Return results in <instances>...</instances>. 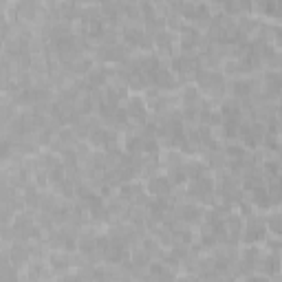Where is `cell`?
Wrapping results in <instances>:
<instances>
[{
  "instance_id": "6da1fadb",
  "label": "cell",
  "mask_w": 282,
  "mask_h": 282,
  "mask_svg": "<svg viewBox=\"0 0 282 282\" xmlns=\"http://www.w3.org/2000/svg\"><path fill=\"white\" fill-rule=\"evenodd\" d=\"M196 84L212 95H221L223 88H225V79L216 71H199L196 73Z\"/></svg>"
},
{
  "instance_id": "7a4b0ae2",
  "label": "cell",
  "mask_w": 282,
  "mask_h": 282,
  "mask_svg": "<svg viewBox=\"0 0 282 282\" xmlns=\"http://www.w3.org/2000/svg\"><path fill=\"white\" fill-rule=\"evenodd\" d=\"M146 73H148V79H150V84H154V86H159V88H172V86H174L172 73H170L168 68H163L157 60L150 62V66H148Z\"/></svg>"
},
{
  "instance_id": "3957f363",
  "label": "cell",
  "mask_w": 282,
  "mask_h": 282,
  "mask_svg": "<svg viewBox=\"0 0 282 282\" xmlns=\"http://www.w3.org/2000/svg\"><path fill=\"white\" fill-rule=\"evenodd\" d=\"M212 188H214V183H212V179L210 177H199V179H194V183L190 185V196L192 199H199V201H203V203H210L212 201Z\"/></svg>"
},
{
  "instance_id": "277c9868",
  "label": "cell",
  "mask_w": 282,
  "mask_h": 282,
  "mask_svg": "<svg viewBox=\"0 0 282 282\" xmlns=\"http://www.w3.org/2000/svg\"><path fill=\"white\" fill-rule=\"evenodd\" d=\"M172 68L179 73V75H183V77L196 75V73L201 71V68H199V60H196L194 55H179V57H174Z\"/></svg>"
},
{
  "instance_id": "5b68a950",
  "label": "cell",
  "mask_w": 282,
  "mask_h": 282,
  "mask_svg": "<svg viewBox=\"0 0 282 282\" xmlns=\"http://www.w3.org/2000/svg\"><path fill=\"white\" fill-rule=\"evenodd\" d=\"M265 221L260 218H249L247 221V227H245V234H243V241L245 243H258L265 238Z\"/></svg>"
},
{
  "instance_id": "8992f818",
  "label": "cell",
  "mask_w": 282,
  "mask_h": 282,
  "mask_svg": "<svg viewBox=\"0 0 282 282\" xmlns=\"http://www.w3.org/2000/svg\"><path fill=\"white\" fill-rule=\"evenodd\" d=\"M88 139H90V143H95V146H102V148H108V150H110V148L115 146L117 137L110 130H106V128H102V126H97V128H95L88 135Z\"/></svg>"
},
{
  "instance_id": "52a82bcc",
  "label": "cell",
  "mask_w": 282,
  "mask_h": 282,
  "mask_svg": "<svg viewBox=\"0 0 282 282\" xmlns=\"http://www.w3.org/2000/svg\"><path fill=\"white\" fill-rule=\"evenodd\" d=\"M124 40H126V44H130V46L150 49V40L146 38V33H143L141 29H135V26H128V29H124Z\"/></svg>"
},
{
  "instance_id": "ba28073f",
  "label": "cell",
  "mask_w": 282,
  "mask_h": 282,
  "mask_svg": "<svg viewBox=\"0 0 282 282\" xmlns=\"http://www.w3.org/2000/svg\"><path fill=\"white\" fill-rule=\"evenodd\" d=\"M170 185H172V181H170L168 177H152L150 181H148V192L154 194V196H168Z\"/></svg>"
},
{
  "instance_id": "9c48e42d",
  "label": "cell",
  "mask_w": 282,
  "mask_h": 282,
  "mask_svg": "<svg viewBox=\"0 0 282 282\" xmlns=\"http://www.w3.org/2000/svg\"><path fill=\"white\" fill-rule=\"evenodd\" d=\"M126 113H128V117H132V119L143 121V119H146V104H143L139 97H132V99H128Z\"/></svg>"
},
{
  "instance_id": "30bf717a",
  "label": "cell",
  "mask_w": 282,
  "mask_h": 282,
  "mask_svg": "<svg viewBox=\"0 0 282 282\" xmlns=\"http://www.w3.org/2000/svg\"><path fill=\"white\" fill-rule=\"evenodd\" d=\"M265 183V172H260L256 168H249L245 172V188L247 190H254V188H260Z\"/></svg>"
},
{
  "instance_id": "8fae6325",
  "label": "cell",
  "mask_w": 282,
  "mask_h": 282,
  "mask_svg": "<svg viewBox=\"0 0 282 282\" xmlns=\"http://www.w3.org/2000/svg\"><path fill=\"white\" fill-rule=\"evenodd\" d=\"M252 201H254V205H256V207H260V210L269 207V205H271L269 190H265V185H260V188H254V190H252Z\"/></svg>"
},
{
  "instance_id": "7c38bea8",
  "label": "cell",
  "mask_w": 282,
  "mask_h": 282,
  "mask_svg": "<svg viewBox=\"0 0 282 282\" xmlns=\"http://www.w3.org/2000/svg\"><path fill=\"white\" fill-rule=\"evenodd\" d=\"M99 57H102V60H108V62H119V60H124L126 57V53H124L121 46L110 44V46H104V49L99 51Z\"/></svg>"
},
{
  "instance_id": "4fadbf2b",
  "label": "cell",
  "mask_w": 282,
  "mask_h": 282,
  "mask_svg": "<svg viewBox=\"0 0 282 282\" xmlns=\"http://www.w3.org/2000/svg\"><path fill=\"white\" fill-rule=\"evenodd\" d=\"M201 216H203V210L196 205H183L179 212V218H183L185 223H196L201 221Z\"/></svg>"
},
{
  "instance_id": "5bb4252c",
  "label": "cell",
  "mask_w": 282,
  "mask_h": 282,
  "mask_svg": "<svg viewBox=\"0 0 282 282\" xmlns=\"http://www.w3.org/2000/svg\"><path fill=\"white\" fill-rule=\"evenodd\" d=\"M260 269H263L265 274H271V276L278 274V269H280V258H278V254H271V256L260 260Z\"/></svg>"
},
{
  "instance_id": "9a60e30c",
  "label": "cell",
  "mask_w": 282,
  "mask_h": 282,
  "mask_svg": "<svg viewBox=\"0 0 282 282\" xmlns=\"http://www.w3.org/2000/svg\"><path fill=\"white\" fill-rule=\"evenodd\" d=\"M221 115L223 119H241V106H238V102H225L221 108Z\"/></svg>"
},
{
  "instance_id": "2e32d148",
  "label": "cell",
  "mask_w": 282,
  "mask_h": 282,
  "mask_svg": "<svg viewBox=\"0 0 282 282\" xmlns=\"http://www.w3.org/2000/svg\"><path fill=\"white\" fill-rule=\"evenodd\" d=\"M106 84V68H93L88 71V86L90 88H99Z\"/></svg>"
},
{
  "instance_id": "e0dca14e",
  "label": "cell",
  "mask_w": 282,
  "mask_h": 282,
  "mask_svg": "<svg viewBox=\"0 0 282 282\" xmlns=\"http://www.w3.org/2000/svg\"><path fill=\"white\" fill-rule=\"evenodd\" d=\"M199 42H201V38H199L196 31H185V35L181 38V49H183V51H192L194 46H199Z\"/></svg>"
},
{
  "instance_id": "ac0fdd59",
  "label": "cell",
  "mask_w": 282,
  "mask_h": 282,
  "mask_svg": "<svg viewBox=\"0 0 282 282\" xmlns=\"http://www.w3.org/2000/svg\"><path fill=\"white\" fill-rule=\"evenodd\" d=\"M143 143H146V137H128L126 148H128L130 154H141L143 152Z\"/></svg>"
},
{
  "instance_id": "d6986e66",
  "label": "cell",
  "mask_w": 282,
  "mask_h": 282,
  "mask_svg": "<svg viewBox=\"0 0 282 282\" xmlns=\"http://www.w3.org/2000/svg\"><path fill=\"white\" fill-rule=\"evenodd\" d=\"M267 230H271L276 236H282V214H271L267 218Z\"/></svg>"
},
{
  "instance_id": "ffe728a7",
  "label": "cell",
  "mask_w": 282,
  "mask_h": 282,
  "mask_svg": "<svg viewBox=\"0 0 282 282\" xmlns=\"http://www.w3.org/2000/svg\"><path fill=\"white\" fill-rule=\"evenodd\" d=\"M26 258H29V249L22 247V245H15V247L11 249V260L15 265H22Z\"/></svg>"
},
{
  "instance_id": "44dd1931",
  "label": "cell",
  "mask_w": 282,
  "mask_h": 282,
  "mask_svg": "<svg viewBox=\"0 0 282 282\" xmlns=\"http://www.w3.org/2000/svg\"><path fill=\"white\" fill-rule=\"evenodd\" d=\"M77 247H79V252H82V254H93L95 249H97V238H93V236H90V238H88V236H84L82 241H79Z\"/></svg>"
},
{
  "instance_id": "7402d4cb",
  "label": "cell",
  "mask_w": 282,
  "mask_h": 282,
  "mask_svg": "<svg viewBox=\"0 0 282 282\" xmlns=\"http://www.w3.org/2000/svg\"><path fill=\"white\" fill-rule=\"evenodd\" d=\"M154 42H157V46H159V49H163V51H170V49H172V35H170L168 31H161V33H157Z\"/></svg>"
},
{
  "instance_id": "603a6c76",
  "label": "cell",
  "mask_w": 282,
  "mask_h": 282,
  "mask_svg": "<svg viewBox=\"0 0 282 282\" xmlns=\"http://www.w3.org/2000/svg\"><path fill=\"white\" fill-rule=\"evenodd\" d=\"M185 172H188L190 179H199V177H203V174H205V166H201V163L192 161V163H188V166H185Z\"/></svg>"
},
{
  "instance_id": "cb8c5ba5",
  "label": "cell",
  "mask_w": 282,
  "mask_h": 282,
  "mask_svg": "<svg viewBox=\"0 0 282 282\" xmlns=\"http://www.w3.org/2000/svg\"><path fill=\"white\" fill-rule=\"evenodd\" d=\"M185 177H188V172H185V168L183 166H179V168H170V181L172 183H183Z\"/></svg>"
},
{
  "instance_id": "d4e9b609",
  "label": "cell",
  "mask_w": 282,
  "mask_h": 282,
  "mask_svg": "<svg viewBox=\"0 0 282 282\" xmlns=\"http://www.w3.org/2000/svg\"><path fill=\"white\" fill-rule=\"evenodd\" d=\"M252 93V84L249 82H234V95L236 97H247Z\"/></svg>"
},
{
  "instance_id": "484cf974",
  "label": "cell",
  "mask_w": 282,
  "mask_h": 282,
  "mask_svg": "<svg viewBox=\"0 0 282 282\" xmlns=\"http://www.w3.org/2000/svg\"><path fill=\"white\" fill-rule=\"evenodd\" d=\"M132 258H135V265H148V260H150V252L148 249H137L135 254H132Z\"/></svg>"
},
{
  "instance_id": "4316f807",
  "label": "cell",
  "mask_w": 282,
  "mask_h": 282,
  "mask_svg": "<svg viewBox=\"0 0 282 282\" xmlns=\"http://www.w3.org/2000/svg\"><path fill=\"white\" fill-rule=\"evenodd\" d=\"M183 102L185 104H196V102H199V93H196L194 86H188L183 90Z\"/></svg>"
},
{
  "instance_id": "83f0119b",
  "label": "cell",
  "mask_w": 282,
  "mask_h": 282,
  "mask_svg": "<svg viewBox=\"0 0 282 282\" xmlns=\"http://www.w3.org/2000/svg\"><path fill=\"white\" fill-rule=\"evenodd\" d=\"M225 154L230 157V161H234V159H245V150L241 146H227Z\"/></svg>"
},
{
  "instance_id": "f1b7e54d",
  "label": "cell",
  "mask_w": 282,
  "mask_h": 282,
  "mask_svg": "<svg viewBox=\"0 0 282 282\" xmlns=\"http://www.w3.org/2000/svg\"><path fill=\"white\" fill-rule=\"evenodd\" d=\"M210 166L212 168H223V166H225V157H223L221 152L210 154Z\"/></svg>"
},
{
  "instance_id": "f546056e",
  "label": "cell",
  "mask_w": 282,
  "mask_h": 282,
  "mask_svg": "<svg viewBox=\"0 0 282 282\" xmlns=\"http://www.w3.org/2000/svg\"><path fill=\"white\" fill-rule=\"evenodd\" d=\"M24 201H26V205H38L40 196H38V192H35L33 188H26V196H24Z\"/></svg>"
},
{
  "instance_id": "4dcf8cb0",
  "label": "cell",
  "mask_w": 282,
  "mask_h": 282,
  "mask_svg": "<svg viewBox=\"0 0 282 282\" xmlns=\"http://www.w3.org/2000/svg\"><path fill=\"white\" fill-rule=\"evenodd\" d=\"M152 274L154 276H159V278H170V271H166V267H163V265H152Z\"/></svg>"
},
{
  "instance_id": "1f68e13d",
  "label": "cell",
  "mask_w": 282,
  "mask_h": 282,
  "mask_svg": "<svg viewBox=\"0 0 282 282\" xmlns=\"http://www.w3.org/2000/svg\"><path fill=\"white\" fill-rule=\"evenodd\" d=\"M60 141H62V143H75V132L62 130V132H60Z\"/></svg>"
},
{
  "instance_id": "d6a6232c",
  "label": "cell",
  "mask_w": 282,
  "mask_h": 282,
  "mask_svg": "<svg viewBox=\"0 0 282 282\" xmlns=\"http://www.w3.org/2000/svg\"><path fill=\"white\" fill-rule=\"evenodd\" d=\"M157 247H159V245L154 243V241H150V238H146V241H143V249H148V252H150V254H154V252H157Z\"/></svg>"
},
{
  "instance_id": "836d02e7",
  "label": "cell",
  "mask_w": 282,
  "mask_h": 282,
  "mask_svg": "<svg viewBox=\"0 0 282 282\" xmlns=\"http://www.w3.org/2000/svg\"><path fill=\"white\" fill-rule=\"evenodd\" d=\"M214 2H223V4H227V2H230V0H214Z\"/></svg>"
}]
</instances>
